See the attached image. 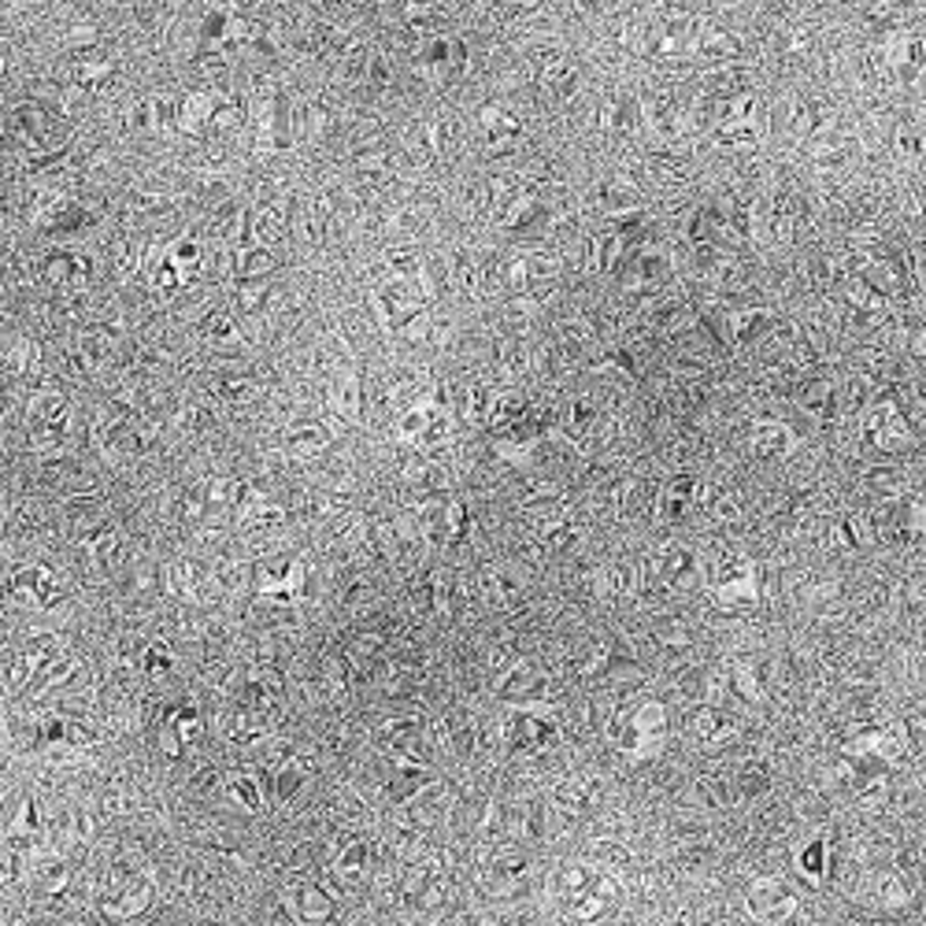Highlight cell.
<instances>
[{
  "mask_svg": "<svg viewBox=\"0 0 926 926\" xmlns=\"http://www.w3.org/2000/svg\"><path fill=\"white\" fill-rule=\"evenodd\" d=\"M552 897H556L560 912L568 915V919L593 926V923H604L615 908H620L623 886H620V878H615V871L593 864V860H585V864L571 860V864H563L556 871V878H552Z\"/></svg>",
  "mask_w": 926,
  "mask_h": 926,
  "instance_id": "obj_1",
  "label": "cell"
},
{
  "mask_svg": "<svg viewBox=\"0 0 926 926\" xmlns=\"http://www.w3.org/2000/svg\"><path fill=\"white\" fill-rule=\"evenodd\" d=\"M667 708L659 700H637L631 711H615L608 738L615 741V749L634 756V760H645V756H656L667 741Z\"/></svg>",
  "mask_w": 926,
  "mask_h": 926,
  "instance_id": "obj_2",
  "label": "cell"
},
{
  "mask_svg": "<svg viewBox=\"0 0 926 926\" xmlns=\"http://www.w3.org/2000/svg\"><path fill=\"white\" fill-rule=\"evenodd\" d=\"M560 741V716L545 705H523L504 722V749L512 756H545Z\"/></svg>",
  "mask_w": 926,
  "mask_h": 926,
  "instance_id": "obj_3",
  "label": "cell"
},
{
  "mask_svg": "<svg viewBox=\"0 0 926 926\" xmlns=\"http://www.w3.org/2000/svg\"><path fill=\"white\" fill-rule=\"evenodd\" d=\"M837 782H841V790H845L849 801L867 808V812H878L889 797V782H886L882 763L864 760V756H853V752L837 763Z\"/></svg>",
  "mask_w": 926,
  "mask_h": 926,
  "instance_id": "obj_4",
  "label": "cell"
},
{
  "mask_svg": "<svg viewBox=\"0 0 926 926\" xmlns=\"http://www.w3.org/2000/svg\"><path fill=\"white\" fill-rule=\"evenodd\" d=\"M745 908H749V915L756 923H763V926H782L785 919H793V912H797V893L790 882H782V878H756L752 882V889H749V897H745Z\"/></svg>",
  "mask_w": 926,
  "mask_h": 926,
  "instance_id": "obj_5",
  "label": "cell"
},
{
  "mask_svg": "<svg viewBox=\"0 0 926 926\" xmlns=\"http://www.w3.org/2000/svg\"><path fill=\"white\" fill-rule=\"evenodd\" d=\"M378 745L386 749L389 756H397V760H427V727H423V719L415 716H393V719H382L378 727Z\"/></svg>",
  "mask_w": 926,
  "mask_h": 926,
  "instance_id": "obj_6",
  "label": "cell"
},
{
  "mask_svg": "<svg viewBox=\"0 0 926 926\" xmlns=\"http://www.w3.org/2000/svg\"><path fill=\"white\" fill-rule=\"evenodd\" d=\"M849 752L875 763H897L908 752V741H904V733L893 722H864L853 733V741H849Z\"/></svg>",
  "mask_w": 926,
  "mask_h": 926,
  "instance_id": "obj_7",
  "label": "cell"
},
{
  "mask_svg": "<svg viewBox=\"0 0 926 926\" xmlns=\"http://www.w3.org/2000/svg\"><path fill=\"white\" fill-rule=\"evenodd\" d=\"M549 694H552L549 675H545V670H541L538 664H530V659H523V664H516L504 678H500V686H497V697L512 700L516 708H523V705H545Z\"/></svg>",
  "mask_w": 926,
  "mask_h": 926,
  "instance_id": "obj_8",
  "label": "cell"
},
{
  "mask_svg": "<svg viewBox=\"0 0 926 926\" xmlns=\"http://www.w3.org/2000/svg\"><path fill=\"white\" fill-rule=\"evenodd\" d=\"M527 875H530V856L516 845V841H500V845L493 849V856L486 860V871H482L486 886L493 893L516 889L519 882H527Z\"/></svg>",
  "mask_w": 926,
  "mask_h": 926,
  "instance_id": "obj_9",
  "label": "cell"
},
{
  "mask_svg": "<svg viewBox=\"0 0 926 926\" xmlns=\"http://www.w3.org/2000/svg\"><path fill=\"white\" fill-rule=\"evenodd\" d=\"M404 897H408L415 908H438L449 897V882L438 871L434 860H408V875H404Z\"/></svg>",
  "mask_w": 926,
  "mask_h": 926,
  "instance_id": "obj_10",
  "label": "cell"
},
{
  "mask_svg": "<svg viewBox=\"0 0 926 926\" xmlns=\"http://www.w3.org/2000/svg\"><path fill=\"white\" fill-rule=\"evenodd\" d=\"M686 730L700 745H727L738 738V719L716 705H697L686 711Z\"/></svg>",
  "mask_w": 926,
  "mask_h": 926,
  "instance_id": "obj_11",
  "label": "cell"
},
{
  "mask_svg": "<svg viewBox=\"0 0 926 926\" xmlns=\"http://www.w3.org/2000/svg\"><path fill=\"white\" fill-rule=\"evenodd\" d=\"M285 904H290L293 919L304 923V926H326L337 915V901L330 897L319 882H304V886H296Z\"/></svg>",
  "mask_w": 926,
  "mask_h": 926,
  "instance_id": "obj_12",
  "label": "cell"
},
{
  "mask_svg": "<svg viewBox=\"0 0 926 926\" xmlns=\"http://www.w3.org/2000/svg\"><path fill=\"white\" fill-rule=\"evenodd\" d=\"M371 853H375V845L371 841H353L348 849H342V856L330 864V875H334V882L342 889H360L367 882L371 875Z\"/></svg>",
  "mask_w": 926,
  "mask_h": 926,
  "instance_id": "obj_13",
  "label": "cell"
},
{
  "mask_svg": "<svg viewBox=\"0 0 926 926\" xmlns=\"http://www.w3.org/2000/svg\"><path fill=\"white\" fill-rule=\"evenodd\" d=\"M597 797H601V782L593 779V774H574V779L556 785L552 804H556V812H563V815H585L593 804H597Z\"/></svg>",
  "mask_w": 926,
  "mask_h": 926,
  "instance_id": "obj_14",
  "label": "cell"
},
{
  "mask_svg": "<svg viewBox=\"0 0 926 926\" xmlns=\"http://www.w3.org/2000/svg\"><path fill=\"white\" fill-rule=\"evenodd\" d=\"M797 875L804 882L819 886L830 875V837H812L808 845L797 853Z\"/></svg>",
  "mask_w": 926,
  "mask_h": 926,
  "instance_id": "obj_15",
  "label": "cell"
},
{
  "mask_svg": "<svg viewBox=\"0 0 926 926\" xmlns=\"http://www.w3.org/2000/svg\"><path fill=\"white\" fill-rule=\"evenodd\" d=\"M230 793H233V801H238L241 808H249V812H263V808H268V797H263L260 779L257 774H249V771L230 774Z\"/></svg>",
  "mask_w": 926,
  "mask_h": 926,
  "instance_id": "obj_16",
  "label": "cell"
},
{
  "mask_svg": "<svg viewBox=\"0 0 926 926\" xmlns=\"http://www.w3.org/2000/svg\"><path fill=\"white\" fill-rule=\"evenodd\" d=\"M768 768L763 763H745V768L733 774V793L741 797V801H756V797L768 793Z\"/></svg>",
  "mask_w": 926,
  "mask_h": 926,
  "instance_id": "obj_17",
  "label": "cell"
},
{
  "mask_svg": "<svg viewBox=\"0 0 926 926\" xmlns=\"http://www.w3.org/2000/svg\"><path fill=\"white\" fill-rule=\"evenodd\" d=\"M271 782H274V801L285 804V801H293V797L308 785V771L296 760H290V763H282L279 774H274Z\"/></svg>",
  "mask_w": 926,
  "mask_h": 926,
  "instance_id": "obj_18",
  "label": "cell"
},
{
  "mask_svg": "<svg viewBox=\"0 0 926 926\" xmlns=\"http://www.w3.org/2000/svg\"><path fill=\"white\" fill-rule=\"evenodd\" d=\"M878 904L882 908H908L912 904V889L897 871H882L878 875Z\"/></svg>",
  "mask_w": 926,
  "mask_h": 926,
  "instance_id": "obj_19",
  "label": "cell"
},
{
  "mask_svg": "<svg viewBox=\"0 0 926 926\" xmlns=\"http://www.w3.org/2000/svg\"><path fill=\"white\" fill-rule=\"evenodd\" d=\"M733 689H738V697H745L749 705H760L763 700V689H760V678H756L752 664H733Z\"/></svg>",
  "mask_w": 926,
  "mask_h": 926,
  "instance_id": "obj_20",
  "label": "cell"
},
{
  "mask_svg": "<svg viewBox=\"0 0 926 926\" xmlns=\"http://www.w3.org/2000/svg\"><path fill=\"white\" fill-rule=\"evenodd\" d=\"M342 808H337V815H348V819H360L364 812H360V801H356V793H342V801H337Z\"/></svg>",
  "mask_w": 926,
  "mask_h": 926,
  "instance_id": "obj_21",
  "label": "cell"
}]
</instances>
